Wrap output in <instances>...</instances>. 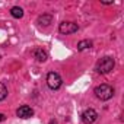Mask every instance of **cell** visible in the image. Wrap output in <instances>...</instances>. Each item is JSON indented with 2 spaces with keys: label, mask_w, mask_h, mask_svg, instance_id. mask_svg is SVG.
<instances>
[{
  "label": "cell",
  "mask_w": 124,
  "mask_h": 124,
  "mask_svg": "<svg viewBox=\"0 0 124 124\" xmlns=\"http://www.w3.org/2000/svg\"><path fill=\"white\" fill-rule=\"evenodd\" d=\"M114 64H115V61L112 57H102L96 64V72L101 75H107L114 69Z\"/></svg>",
  "instance_id": "6da1fadb"
},
{
  "label": "cell",
  "mask_w": 124,
  "mask_h": 124,
  "mask_svg": "<svg viewBox=\"0 0 124 124\" xmlns=\"http://www.w3.org/2000/svg\"><path fill=\"white\" fill-rule=\"evenodd\" d=\"M95 95H96L99 99L107 101V99L112 98V95H114V89H112L109 85L102 83V85H99V86H96V88H95Z\"/></svg>",
  "instance_id": "7a4b0ae2"
},
{
  "label": "cell",
  "mask_w": 124,
  "mask_h": 124,
  "mask_svg": "<svg viewBox=\"0 0 124 124\" xmlns=\"http://www.w3.org/2000/svg\"><path fill=\"white\" fill-rule=\"evenodd\" d=\"M61 83H63V80H61L60 75L55 73V72H50L47 75V85L51 88V89H58L61 86Z\"/></svg>",
  "instance_id": "3957f363"
},
{
  "label": "cell",
  "mask_w": 124,
  "mask_h": 124,
  "mask_svg": "<svg viewBox=\"0 0 124 124\" xmlns=\"http://www.w3.org/2000/svg\"><path fill=\"white\" fill-rule=\"evenodd\" d=\"M78 29H79V26L75 22H61L60 26H58V31L61 34H66V35L67 34H75Z\"/></svg>",
  "instance_id": "277c9868"
},
{
  "label": "cell",
  "mask_w": 124,
  "mask_h": 124,
  "mask_svg": "<svg viewBox=\"0 0 124 124\" xmlns=\"http://www.w3.org/2000/svg\"><path fill=\"white\" fill-rule=\"evenodd\" d=\"M96 118H98V112H96L95 109H92V108L86 109V111L82 114V121H83L85 124H92V123L96 121Z\"/></svg>",
  "instance_id": "5b68a950"
},
{
  "label": "cell",
  "mask_w": 124,
  "mask_h": 124,
  "mask_svg": "<svg viewBox=\"0 0 124 124\" xmlns=\"http://www.w3.org/2000/svg\"><path fill=\"white\" fill-rule=\"evenodd\" d=\"M16 114H18V117H21V118H29V117L34 115V109H32L31 107H28V105H22L21 108H18Z\"/></svg>",
  "instance_id": "8992f818"
},
{
  "label": "cell",
  "mask_w": 124,
  "mask_h": 124,
  "mask_svg": "<svg viewBox=\"0 0 124 124\" xmlns=\"http://www.w3.org/2000/svg\"><path fill=\"white\" fill-rule=\"evenodd\" d=\"M32 55L38 60V61H45L47 60V53L42 50V48H35L32 51Z\"/></svg>",
  "instance_id": "52a82bcc"
},
{
  "label": "cell",
  "mask_w": 124,
  "mask_h": 124,
  "mask_svg": "<svg viewBox=\"0 0 124 124\" xmlns=\"http://www.w3.org/2000/svg\"><path fill=\"white\" fill-rule=\"evenodd\" d=\"M51 21H53V16H51V15H42V16L38 18V23H39V25H44V26L50 25Z\"/></svg>",
  "instance_id": "ba28073f"
},
{
  "label": "cell",
  "mask_w": 124,
  "mask_h": 124,
  "mask_svg": "<svg viewBox=\"0 0 124 124\" xmlns=\"http://www.w3.org/2000/svg\"><path fill=\"white\" fill-rule=\"evenodd\" d=\"M10 13H12L13 18H18V19H21V18L23 16V10H22V8H19V6L12 8V9H10Z\"/></svg>",
  "instance_id": "9c48e42d"
},
{
  "label": "cell",
  "mask_w": 124,
  "mask_h": 124,
  "mask_svg": "<svg viewBox=\"0 0 124 124\" xmlns=\"http://www.w3.org/2000/svg\"><path fill=\"white\" fill-rule=\"evenodd\" d=\"M91 47H92V41H89V39H83V41H80L78 44V50L79 51H83V50L91 48Z\"/></svg>",
  "instance_id": "30bf717a"
},
{
  "label": "cell",
  "mask_w": 124,
  "mask_h": 124,
  "mask_svg": "<svg viewBox=\"0 0 124 124\" xmlns=\"http://www.w3.org/2000/svg\"><path fill=\"white\" fill-rule=\"evenodd\" d=\"M6 96H8V88H6L5 83L0 82V101L6 99Z\"/></svg>",
  "instance_id": "8fae6325"
},
{
  "label": "cell",
  "mask_w": 124,
  "mask_h": 124,
  "mask_svg": "<svg viewBox=\"0 0 124 124\" xmlns=\"http://www.w3.org/2000/svg\"><path fill=\"white\" fill-rule=\"evenodd\" d=\"M5 118H6L5 114H0V121H5Z\"/></svg>",
  "instance_id": "7c38bea8"
},
{
  "label": "cell",
  "mask_w": 124,
  "mask_h": 124,
  "mask_svg": "<svg viewBox=\"0 0 124 124\" xmlns=\"http://www.w3.org/2000/svg\"><path fill=\"white\" fill-rule=\"evenodd\" d=\"M50 124H57V121H55V120H51V121H50Z\"/></svg>",
  "instance_id": "4fadbf2b"
}]
</instances>
